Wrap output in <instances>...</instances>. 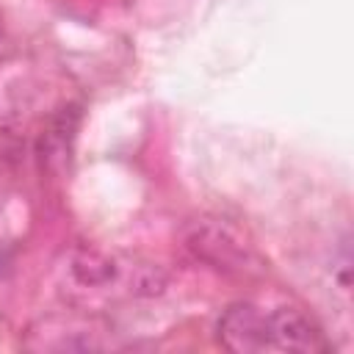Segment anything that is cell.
I'll return each mask as SVG.
<instances>
[{
    "label": "cell",
    "instance_id": "cell-1",
    "mask_svg": "<svg viewBox=\"0 0 354 354\" xmlns=\"http://www.w3.org/2000/svg\"><path fill=\"white\" fill-rule=\"evenodd\" d=\"M185 246L194 257L210 263L213 268L230 271V274H246L254 268V257L249 246L224 224L218 221H199L188 230Z\"/></svg>",
    "mask_w": 354,
    "mask_h": 354
},
{
    "label": "cell",
    "instance_id": "cell-2",
    "mask_svg": "<svg viewBox=\"0 0 354 354\" xmlns=\"http://www.w3.org/2000/svg\"><path fill=\"white\" fill-rule=\"evenodd\" d=\"M218 340L232 351H263L271 348L268 318L249 304L230 307L218 321Z\"/></svg>",
    "mask_w": 354,
    "mask_h": 354
},
{
    "label": "cell",
    "instance_id": "cell-3",
    "mask_svg": "<svg viewBox=\"0 0 354 354\" xmlns=\"http://www.w3.org/2000/svg\"><path fill=\"white\" fill-rule=\"evenodd\" d=\"M268 318V340L271 348H282V351H301V354H313V351H324V340L321 332L315 329V324L301 315L293 307H279L277 313L266 315Z\"/></svg>",
    "mask_w": 354,
    "mask_h": 354
},
{
    "label": "cell",
    "instance_id": "cell-4",
    "mask_svg": "<svg viewBox=\"0 0 354 354\" xmlns=\"http://www.w3.org/2000/svg\"><path fill=\"white\" fill-rule=\"evenodd\" d=\"M72 268H75L77 279L86 282V285H100V282H105L113 274V266L105 257L94 254V252H83L80 257H75V266Z\"/></svg>",
    "mask_w": 354,
    "mask_h": 354
}]
</instances>
